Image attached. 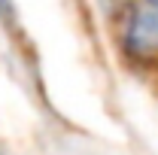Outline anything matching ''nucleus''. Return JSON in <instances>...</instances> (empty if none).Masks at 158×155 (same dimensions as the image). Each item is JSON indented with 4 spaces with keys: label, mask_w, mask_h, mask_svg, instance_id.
Returning <instances> with one entry per match:
<instances>
[{
    "label": "nucleus",
    "mask_w": 158,
    "mask_h": 155,
    "mask_svg": "<svg viewBox=\"0 0 158 155\" xmlns=\"http://www.w3.org/2000/svg\"><path fill=\"white\" fill-rule=\"evenodd\" d=\"M0 155H3V152H0Z\"/></svg>",
    "instance_id": "3"
},
{
    "label": "nucleus",
    "mask_w": 158,
    "mask_h": 155,
    "mask_svg": "<svg viewBox=\"0 0 158 155\" xmlns=\"http://www.w3.org/2000/svg\"><path fill=\"white\" fill-rule=\"evenodd\" d=\"M0 19H12V3L9 0H0Z\"/></svg>",
    "instance_id": "2"
},
{
    "label": "nucleus",
    "mask_w": 158,
    "mask_h": 155,
    "mask_svg": "<svg viewBox=\"0 0 158 155\" xmlns=\"http://www.w3.org/2000/svg\"><path fill=\"white\" fill-rule=\"evenodd\" d=\"M118 43L134 61L158 58V0H134L128 6Z\"/></svg>",
    "instance_id": "1"
}]
</instances>
